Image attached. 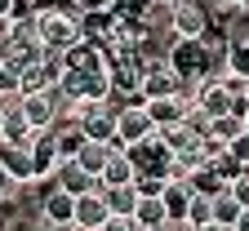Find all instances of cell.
I'll list each match as a JSON object with an SVG mask.
<instances>
[{"mask_svg": "<svg viewBox=\"0 0 249 231\" xmlns=\"http://www.w3.org/2000/svg\"><path fill=\"white\" fill-rule=\"evenodd\" d=\"M165 62L178 71V80H205V76H213L218 71V58L205 49V40H169V49H165Z\"/></svg>", "mask_w": 249, "mask_h": 231, "instance_id": "obj_1", "label": "cell"}, {"mask_svg": "<svg viewBox=\"0 0 249 231\" xmlns=\"http://www.w3.org/2000/svg\"><path fill=\"white\" fill-rule=\"evenodd\" d=\"M62 76V58L58 53H36V58H27L18 62V93H49Z\"/></svg>", "mask_w": 249, "mask_h": 231, "instance_id": "obj_2", "label": "cell"}, {"mask_svg": "<svg viewBox=\"0 0 249 231\" xmlns=\"http://www.w3.org/2000/svg\"><path fill=\"white\" fill-rule=\"evenodd\" d=\"M165 22L178 40H200L209 31V9H205V0H169Z\"/></svg>", "mask_w": 249, "mask_h": 231, "instance_id": "obj_3", "label": "cell"}, {"mask_svg": "<svg viewBox=\"0 0 249 231\" xmlns=\"http://www.w3.org/2000/svg\"><path fill=\"white\" fill-rule=\"evenodd\" d=\"M147 134H156V124H151L147 107H142V103H129V107H120V111H116V138H111V151H124V147H134V142H142Z\"/></svg>", "mask_w": 249, "mask_h": 231, "instance_id": "obj_4", "label": "cell"}, {"mask_svg": "<svg viewBox=\"0 0 249 231\" xmlns=\"http://www.w3.org/2000/svg\"><path fill=\"white\" fill-rule=\"evenodd\" d=\"M76 120L85 129V138H93V142H111L116 138V107H111V98H103V103H80Z\"/></svg>", "mask_w": 249, "mask_h": 231, "instance_id": "obj_5", "label": "cell"}, {"mask_svg": "<svg viewBox=\"0 0 249 231\" xmlns=\"http://www.w3.org/2000/svg\"><path fill=\"white\" fill-rule=\"evenodd\" d=\"M18 107L31 124V134H40V129H53L62 120V103H58V93H18Z\"/></svg>", "mask_w": 249, "mask_h": 231, "instance_id": "obj_6", "label": "cell"}, {"mask_svg": "<svg viewBox=\"0 0 249 231\" xmlns=\"http://www.w3.org/2000/svg\"><path fill=\"white\" fill-rule=\"evenodd\" d=\"M107 200H103V187H93V191H85V195H76V213H71V227L76 231H98L103 222H107Z\"/></svg>", "mask_w": 249, "mask_h": 231, "instance_id": "obj_7", "label": "cell"}, {"mask_svg": "<svg viewBox=\"0 0 249 231\" xmlns=\"http://www.w3.org/2000/svg\"><path fill=\"white\" fill-rule=\"evenodd\" d=\"M58 58H62V67H71V71H103L107 67V49L93 45V40H85V36L67 53H58Z\"/></svg>", "mask_w": 249, "mask_h": 231, "instance_id": "obj_8", "label": "cell"}, {"mask_svg": "<svg viewBox=\"0 0 249 231\" xmlns=\"http://www.w3.org/2000/svg\"><path fill=\"white\" fill-rule=\"evenodd\" d=\"M36 209H40V222H53V227H71V213H76V195H71V191H62V187H53L49 195H40V200H36Z\"/></svg>", "mask_w": 249, "mask_h": 231, "instance_id": "obj_9", "label": "cell"}, {"mask_svg": "<svg viewBox=\"0 0 249 231\" xmlns=\"http://www.w3.org/2000/svg\"><path fill=\"white\" fill-rule=\"evenodd\" d=\"M240 111H245V107H236V111H218V116H205V124H200V129H205V138H213L218 147H227V142L240 134V129H245Z\"/></svg>", "mask_w": 249, "mask_h": 231, "instance_id": "obj_10", "label": "cell"}, {"mask_svg": "<svg viewBox=\"0 0 249 231\" xmlns=\"http://www.w3.org/2000/svg\"><path fill=\"white\" fill-rule=\"evenodd\" d=\"M53 182H58L62 191H71V195H85V191H93V187H98V178H93V174H85L76 160H58Z\"/></svg>", "mask_w": 249, "mask_h": 231, "instance_id": "obj_11", "label": "cell"}, {"mask_svg": "<svg viewBox=\"0 0 249 231\" xmlns=\"http://www.w3.org/2000/svg\"><path fill=\"white\" fill-rule=\"evenodd\" d=\"M134 160H129V151H111L107 156V164H103V174H98V187H124V182H134Z\"/></svg>", "mask_w": 249, "mask_h": 231, "instance_id": "obj_12", "label": "cell"}, {"mask_svg": "<svg viewBox=\"0 0 249 231\" xmlns=\"http://www.w3.org/2000/svg\"><path fill=\"white\" fill-rule=\"evenodd\" d=\"M134 222L142 231H165L169 213H165V200L160 195H138V205H134Z\"/></svg>", "mask_w": 249, "mask_h": 231, "instance_id": "obj_13", "label": "cell"}, {"mask_svg": "<svg viewBox=\"0 0 249 231\" xmlns=\"http://www.w3.org/2000/svg\"><path fill=\"white\" fill-rule=\"evenodd\" d=\"M0 160H5V169H9V178H14V187H27L31 178H36L27 142H22V147H0Z\"/></svg>", "mask_w": 249, "mask_h": 231, "instance_id": "obj_14", "label": "cell"}, {"mask_svg": "<svg viewBox=\"0 0 249 231\" xmlns=\"http://www.w3.org/2000/svg\"><path fill=\"white\" fill-rule=\"evenodd\" d=\"M218 71L245 80V76H249V40H227L223 58H218Z\"/></svg>", "mask_w": 249, "mask_h": 231, "instance_id": "obj_15", "label": "cell"}, {"mask_svg": "<svg viewBox=\"0 0 249 231\" xmlns=\"http://www.w3.org/2000/svg\"><path fill=\"white\" fill-rule=\"evenodd\" d=\"M107 156H111V142H93V138H85V142H80V151H76L71 160L80 164L85 174L98 178V174H103V164H107Z\"/></svg>", "mask_w": 249, "mask_h": 231, "instance_id": "obj_16", "label": "cell"}, {"mask_svg": "<svg viewBox=\"0 0 249 231\" xmlns=\"http://www.w3.org/2000/svg\"><path fill=\"white\" fill-rule=\"evenodd\" d=\"M187 187L192 191H200V195H218V191H227V178L213 169V164H200V169H192L187 174Z\"/></svg>", "mask_w": 249, "mask_h": 231, "instance_id": "obj_17", "label": "cell"}, {"mask_svg": "<svg viewBox=\"0 0 249 231\" xmlns=\"http://www.w3.org/2000/svg\"><path fill=\"white\" fill-rule=\"evenodd\" d=\"M160 200H165V213L169 218H182L187 222V200H192V187H187V182H165V191H160Z\"/></svg>", "mask_w": 249, "mask_h": 231, "instance_id": "obj_18", "label": "cell"}, {"mask_svg": "<svg viewBox=\"0 0 249 231\" xmlns=\"http://www.w3.org/2000/svg\"><path fill=\"white\" fill-rule=\"evenodd\" d=\"M103 200H107L111 213H134V205H138V187H134V182H124V187H103Z\"/></svg>", "mask_w": 249, "mask_h": 231, "instance_id": "obj_19", "label": "cell"}, {"mask_svg": "<svg viewBox=\"0 0 249 231\" xmlns=\"http://www.w3.org/2000/svg\"><path fill=\"white\" fill-rule=\"evenodd\" d=\"M209 218H213V195L192 191V200H187V222H192V227H205Z\"/></svg>", "mask_w": 249, "mask_h": 231, "instance_id": "obj_20", "label": "cell"}, {"mask_svg": "<svg viewBox=\"0 0 249 231\" xmlns=\"http://www.w3.org/2000/svg\"><path fill=\"white\" fill-rule=\"evenodd\" d=\"M213 218H218V222H236V218H240V200H236L231 191H218V195H213Z\"/></svg>", "mask_w": 249, "mask_h": 231, "instance_id": "obj_21", "label": "cell"}, {"mask_svg": "<svg viewBox=\"0 0 249 231\" xmlns=\"http://www.w3.org/2000/svg\"><path fill=\"white\" fill-rule=\"evenodd\" d=\"M227 191H231L236 200H240V209H249V164H245V169H240V174L227 182Z\"/></svg>", "mask_w": 249, "mask_h": 231, "instance_id": "obj_22", "label": "cell"}, {"mask_svg": "<svg viewBox=\"0 0 249 231\" xmlns=\"http://www.w3.org/2000/svg\"><path fill=\"white\" fill-rule=\"evenodd\" d=\"M14 93H18V67L0 62V98H14Z\"/></svg>", "mask_w": 249, "mask_h": 231, "instance_id": "obj_23", "label": "cell"}, {"mask_svg": "<svg viewBox=\"0 0 249 231\" xmlns=\"http://www.w3.org/2000/svg\"><path fill=\"white\" fill-rule=\"evenodd\" d=\"M98 231H142V227L134 222V213H107V222Z\"/></svg>", "mask_w": 249, "mask_h": 231, "instance_id": "obj_24", "label": "cell"}, {"mask_svg": "<svg viewBox=\"0 0 249 231\" xmlns=\"http://www.w3.org/2000/svg\"><path fill=\"white\" fill-rule=\"evenodd\" d=\"M227 151H231V156H236L240 164H249V129H240V134H236V138L227 142Z\"/></svg>", "mask_w": 249, "mask_h": 231, "instance_id": "obj_25", "label": "cell"}, {"mask_svg": "<svg viewBox=\"0 0 249 231\" xmlns=\"http://www.w3.org/2000/svg\"><path fill=\"white\" fill-rule=\"evenodd\" d=\"M9 45H14V27L9 18H0V62H9Z\"/></svg>", "mask_w": 249, "mask_h": 231, "instance_id": "obj_26", "label": "cell"}, {"mask_svg": "<svg viewBox=\"0 0 249 231\" xmlns=\"http://www.w3.org/2000/svg\"><path fill=\"white\" fill-rule=\"evenodd\" d=\"M22 0H0V18H22Z\"/></svg>", "mask_w": 249, "mask_h": 231, "instance_id": "obj_27", "label": "cell"}, {"mask_svg": "<svg viewBox=\"0 0 249 231\" xmlns=\"http://www.w3.org/2000/svg\"><path fill=\"white\" fill-rule=\"evenodd\" d=\"M9 191H14V178H9V169H5V160H0V205L9 200Z\"/></svg>", "mask_w": 249, "mask_h": 231, "instance_id": "obj_28", "label": "cell"}, {"mask_svg": "<svg viewBox=\"0 0 249 231\" xmlns=\"http://www.w3.org/2000/svg\"><path fill=\"white\" fill-rule=\"evenodd\" d=\"M196 231H236V222H218V218H209V222L196 227Z\"/></svg>", "mask_w": 249, "mask_h": 231, "instance_id": "obj_29", "label": "cell"}, {"mask_svg": "<svg viewBox=\"0 0 249 231\" xmlns=\"http://www.w3.org/2000/svg\"><path fill=\"white\" fill-rule=\"evenodd\" d=\"M236 231H249V209H240V218H236Z\"/></svg>", "mask_w": 249, "mask_h": 231, "instance_id": "obj_30", "label": "cell"}, {"mask_svg": "<svg viewBox=\"0 0 249 231\" xmlns=\"http://www.w3.org/2000/svg\"><path fill=\"white\" fill-rule=\"evenodd\" d=\"M36 231H76V227H53V222H40Z\"/></svg>", "mask_w": 249, "mask_h": 231, "instance_id": "obj_31", "label": "cell"}, {"mask_svg": "<svg viewBox=\"0 0 249 231\" xmlns=\"http://www.w3.org/2000/svg\"><path fill=\"white\" fill-rule=\"evenodd\" d=\"M240 98H245V107H249V76H245V85H240Z\"/></svg>", "mask_w": 249, "mask_h": 231, "instance_id": "obj_32", "label": "cell"}, {"mask_svg": "<svg viewBox=\"0 0 249 231\" xmlns=\"http://www.w3.org/2000/svg\"><path fill=\"white\" fill-rule=\"evenodd\" d=\"M240 120H245V129H249V107H245V111H240Z\"/></svg>", "mask_w": 249, "mask_h": 231, "instance_id": "obj_33", "label": "cell"}, {"mask_svg": "<svg viewBox=\"0 0 249 231\" xmlns=\"http://www.w3.org/2000/svg\"><path fill=\"white\" fill-rule=\"evenodd\" d=\"M182 231H196V227H182Z\"/></svg>", "mask_w": 249, "mask_h": 231, "instance_id": "obj_34", "label": "cell"}, {"mask_svg": "<svg viewBox=\"0 0 249 231\" xmlns=\"http://www.w3.org/2000/svg\"><path fill=\"white\" fill-rule=\"evenodd\" d=\"M0 103H5V98H0Z\"/></svg>", "mask_w": 249, "mask_h": 231, "instance_id": "obj_35", "label": "cell"}]
</instances>
